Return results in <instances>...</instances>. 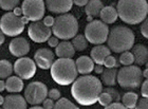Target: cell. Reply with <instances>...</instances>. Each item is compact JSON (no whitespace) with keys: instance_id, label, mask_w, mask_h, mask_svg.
I'll use <instances>...</instances> for the list:
<instances>
[{"instance_id":"6da1fadb","label":"cell","mask_w":148,"mask_h":109,"mask_svg":"<svg viewBox=\"0 0 148 109\" xmlns=\"http://www.w3.org/2000/svg\"><path fill=\"white\" fill-rule=\"evenodd\" d=\"M103 91V83L96 76L82 75L72 83L71 94L82 106H91L97 102Z\"/></svg>"},{"instance_id":"7a4b0ae2","label":"cell","mask_w":148,"mask_h":109,"mask_svg":"<svg viewBox=\"0 0 148 109\" xmlns=\"http://www.w3.org/2000/svg\"><path fill=\"white\" fill-rule=\"evenodd\" d=\"M117 15L127 25H139L147 17L148 3L146 0H119Z\"/></svg>"},{"instance_id":"3957f363","label":"cell","mask_w":148,"mask_h":109,"mask_svg":"<svg viewBox=\"0 0 148 109\" xmlns=\"http://www.w3.org/2000/svg\"><path fill=\"white\" fill-rule=\"evenodd\" d=\"M134 33L130 28L125 25H116L109 31L107 43L108 47L114 53H123L131 50L134 45Z\"/></svg>"},{"instance_id":"277c9868","label":"cell","mask_w":148,"mask_h":109,"mask_svg":"<svg viewBox=\"0 0 148 109\" xmlns=\"http://www.w3.org/2000/svg\"><path fill=\"white\" fill-rule=\"evenodd\" d=\"M51 76L53 81L60 86L71 85L77 78V69L72 58H59L51 66Z\"/></svg>"},{"instance_id":"5b68a950","label":"cell","mask_w":148,"mask_h":109,"mask_svg":"<svg viewBox=\"0 0 148 109\" xmlns=\"http://www.w3.org/2000/svg\"><path fill=\"white\" fill-rule=\"evenodd\" d=\"M78 32V21L72 14L65 13L59 14L55 18L52 25V33L58 39L69 40L77 35Z\"/></svg>"},{"instance_id":"8992f818","label":"cell","mask_w":148,"mask_h":109,"mask_svg":"<svg viewBox=\"0 0 148 109\" xmlns=\"http://www.w3.org/2000/svg\"><path fill=\"white\" fill-rule=\"evenodd\" d=\"M143 81V71L140 66H124L117 71V83L127 90H134L141 87Z\"/></svg>"},{"instance_id":"52a82bcc","label":"cell","mask_w":148,"mask_h":109,"mask_svg":"<svg viewBox=\"0 0 148 109\" xmlns=\"http://www.w3.org/2000/svg\"><path fill=\"white\" fill-rule=\"evenodd\" d=\"M109 31L108 25L102 20H92L85 28V36L88 43L92 45H102L107 41Z\"/></svg>"},{"instance_id":"ba28073f","label":"cell","mask_w":148,"mask_h":109,"mask_svg":"<svg viewBox=\"0 0 148 109\" xmlns=\"http://www.w3.org/2000/svg\"><path fill=\"white\" fill-rule=\"evenodd\" d=\"M25 25L21 17L15 15L13 12L5 13L0 19V30L10 37H16L21 34L25 30Z\"/></svg>"},{"instance_id":"9c48e42d","label":"cell","mask_w":148,"mask_h":109,"mask_svg":"<svg viewBox=\"0 0 148 109\" xmlns=\"http://www.w3.org/2000/svg\"><path fill=\"white\" fill-rule=\"evenodd\" d=\"M48 88L41 82H32L25 87L23 97L30 105H40L48 97Z\"/></svg>"},{"instance_id":"30bf717a","label":"cell","mask_w":148,"mask_h":109,"mask_svg":"<svg viewBox=\"0 0 148 109\" xmlns=\"http://www.w3.org/2000/svg\"><path fill=\"white\" fill-rule=\"evenodd\" d=\"M22 16L29 18L30 21L41 20L46 12L45 0H23L21 4Z\"/></svg>"},{"instance_id":"8fae6325","label":"cell","mask_w":148,"mask_h":109,"mask_svg":"<svg viewBox=\"0 0 148 109\" xmlns=\"http://www.w3.org/2000/svg\"><path fill=\"white\" fill-rule=\"evenodd\" d=\"M28 35L34 43L42 44L52 36V29L47 27L41 20H37L29 25Z\"/></svg>"},{"instance_id":"7c38bea8","label":"cell","mask_w":148,"mask_h":109,"mask_svg":"<svg viewBox=\"0 0 148 109\" xmlns=\"http://www.w3.org/2000/svg\"><path fill=\"white\" fill-rule=\"evenodd\" d=\"M36 67L34 59L22 56L19 57L14 64V72L22 80H31L36 73Z\"/></svg>"},{"instance_id":"4fadbf2b","label":"cell","mask_w":148,"mask_h":109,"mask_svg":"<svg viewBox=\"0 0 148 109\" xmlns=\"http://www.w3.org/2000/svg\"><path fill=\"white\" fill-rule=\"evenodd\" d=\"M55 54L49 48H40L35 52L34 62L38 68L42 70H48L51 68L52 64L54 62Z\"/></svg>"},{"instance_id":"5bb4252c","label":"cell","mask_w":148,"mask_h":109,"mask_svg":"<svg viewBox=\"0 0 148 109\" xmlns=\"http://www.w3.org/2000/svg\"><path fill=\"white\" fill-rule=\"evenodd\" d=\"M9 50L15 57H22L30 52V44L25 37L16 36L13 38L9 45Z\"/></svg>"},{"instance_id":"9a60e30c","label":"cell","mask_w":148,"mask_h":109,"mask_svg":"<svg viewBox=\"0 0 148 109\" xmlns=\"http://www.w3.org/2000/svg\"><path fill=\"white\" fill-rule=\"evenodd\" d=\"M46 8L51 13L65 14L73 6V0H45Z\"/></svg>"},{"instance_id":"2e32d148","label":"cell","mask_w":148,"mask_h":109,"mask_svg":"<svg viewBox=\"0 0 148 109\" xmlns=\"http://www.w3.org/2000/svg\"><path fill=\"white\" fill-rule=\"evenodd\" d=\"M28 107V102L25 97L20 94L13 93L4 97V102L2 104L3 109H25Z\"/></svg>"},{"instance_id":"e0dca14e","label":"cell","mask_w":148,"mask_h":109,"mask_svg":"<svg viewBox=\"0 0 148 109\" xmlns=\"http://www.w3.org/2000/svg\"><path fill=\"white\" fill-rule=\"evenodd\" d=\"M111 54V50L109 49L108 46H104V45H95V47L92 48L90 57L93 59L94 64L96 65H104L106 57Z\"/></svg>"},{"instance_id":"ac0fdd59","label":"cell","mask_w":148,"mask_h":109,"mask_svg":"<svg viewBox=\"0 0 148 109\" xmlns=\"http://www.w3.org/2000/svg\"><path fill=\"white\" fill-rule=\"evenodd\" d=\"M75 65H76L77 72L82 75L90 74L91 72L94 70V62L90 56H79L78 58L75 60Z\"/></svg>"},{"instance_id":"d6986e66","label":"cell","mask_w":148,"mask_h":109,"mask_svg":"<svg viewBox=\"0 0 148 109\" xmlns=\"http://www.w3.org/2000/svg\"><path fill=\"white\" fill-rule=\"evenodd\" d=\"M131 52L134 57V62L138 66H145L148 62V48L145 45H133Z\"/></svg>"},{"instance_id":"ffe728a7","label":"cell","mask_w":148,"mask_h":109,"mask_svg":"<svg viewBox=\"0 0 148 109\" xmlns=\"http://www.w3.org/2000/svg\"><path fill=\"white\" fill-rule=\"evenodd\" d=\"M55 54L59 58H72L75 54V49L71 41L62 40L55 48Z\"/></svg>"},{"instance_id":"44dd1931","label":"cell","mask_w":148,"mask_h":109,"mask_svg":"<svg viewBox=\"0 0 148 109\" xmlns=\"http://www.w3.org/2000/svg\"><path fill=\"white\" fill-rule=\"evenodd\" d=\"M5 89L10 93H19L23 90V80L18 75H11L6 78Z\"/></svg>"},{"instance_id":"7402d4cb","label":"cell","mask_w":148,"mask_h":109,"mask_svg":"<svg viewBox=\"0 0 148 109\" xmlns=\"http://www.w3.org/2000/svg\"><path fill=\"white\" fill-rule=\"evenodd\" d=\"M101 81L107 87H113L117 82L116 68H106L101 74Z\"/></svg>"},{"instance_id":"603a6c76","label":"cell","mask_w":148,"mask_h":109,"mask_svg":"<svg viewBox=\"0 0 148 109\" xmlns=\"http://www.w3.org/2000/svg\"><path fill=\"white\" fill-rule=\"evenodd\" d=\"M99 17H101V20L103 22H105L107 25H111V23H114L116 21L117 17V11L116 9L112 5L109 6H104L99 13Z\"/></svg>"},{"instance_id":"cb8c5ba5","label":"cell","mask_w":148,"mask_h":109,"mask_svg":"<svg viewBox=\"0 0 148 109\" xmlns=\"http://www.w3.org/2000/svg\"><path fill=\"white\" fill-rule=\"evenodd\" d=\"M104 8V4L101 0H89V2L85 5V12L88 16L97 17L99 16V13Z\"/></svg>"},{"instance_id":"d4e9b609","label":"cell","mask_w":148,"mask_h":109,"mask_svg":"<svg viewBox=\"0 0 148 109\" xmlns=\"http://www.w3.org/2000/svg\"><path fill=\"white\" fill-rule=\"evenodd\" d=\"M121 100H122V103L125 105L126 108L133 109L136 108V103H138V100H139V95L136 92L128 91V92H126L123 97H121Z\"/></svg>"},{"instance_id":"484cf974","label":"cell","mask_w":148,"mask_h":109,"mask_svg":"<svg viewBox=\"0 0 148 109\" xmlns=\"http://www.w3.org/2000/svg\"><path fill=\"white\" fill-rule=\"evenodd\" d=\"M72 45H73L75 51H78V52H82V51H85L88 47V40L85 35L83 34H78L75 35L73 38H72Z\"/></svg>"},{"instance_id":"4316f807","label":"cell","mask_w":148,"mask_h":109,"mask_svg":"<svg viewBox=\"0 0 148 109\" xmlns=\"http://www.w3.org/2000/svg\"><path fill=\"white\" fill-rule=\"evenodd\" d=\"M14 72V66L12 62L6 60V59H1L0 60V78H8L12 75Z\"/></svg>"},{"instance_id":"83f0119b","label":"cell","mask_w":148,"mask_h":109,"mask_svg":"<svg viewBox=\"0 0 148 109\" xmlns=\"http://www.w3.org/2000/svg\"><path fill=\"white\" fill-rule=\"evenodd\" d=\"M55 109H78V106L74 105L71 101L66 99V97H60L59 100L56 101L55 105H54Z\"/></svg>"},{"instance_id":"f1b7e54d","label":"cell","mask_w":148,"mask_h":109,"mask_svg":"<svg viewBox=\"0 0 148 109\" xmlns=\"http://www.w3.org/2000/svg\"><path fill=\"white\" fill-rule=\"evenodd\" d=\"M119 62H120L121 65L123 66H130L134 62V57H133L132 52L129 51H125L123 53H121L120 58H119Z\"/></svg>"},{"instance_id":"f546056e","label":"cell","mask_w":148,"mask_h":109,"mask_svg":"<svg viewBox=\"0 0 148 109\" xmlns=\"http://www.w3.org/2000/svg\"><path fill=\"white\" fill-rule=\"evenodd\" d=\"M20 0H0V8L4 11H13L16 6H18Z\"/></svg>"},{"instance_id":"4dcf8cb0","label":"cell","mask_w":148,"mask_h":109,"mask_svg":"<svg viewBox=\"0 0 148 109\" xmlns=\"http://www.w3.org/2000/svg\"><path fill=\"white\" fill-rule=\"evenodd\" d=\"M97 102H99L102 106H104L106 108V107L108 106L111 102H113V101H112V97H111L110 94L107 93V92H105V91H102V93L99 94Z\"/></svg>"},{"instance_id":"1f68e13d","label":"cell","mask_w":148,"mask_h":109,"mask_svg":"<svg viewBox=\"0 0 148 109\" xmlns=\"http://www.w3.org/2000/svg\"><path fill=\"white\" fill-rule=\"evenodd\" d=\"M120 65V62L114 56L111 55V54L106 57L105 62H104V66H105L106 68H119Z\"/></svg>"},{"instance_id":"d6a6232c","label":"cell","mask_w":148,"mask_h":109,"mask_svg":"<svg viewBox=\"0 0 148 109\" xmlns=\"http://www.w3.org/2000/svg\"><path fill=\"white\" fill-rule=\"evenodd\" d=\"M103 91H105V92L110 94L113 102H120L121 101V97H121L120 92H119L116 89H114V88H112V87H107V88H105V89L103 88Z\"/></svg>"},{"instance_id":"836d02e7","label":"cell","mask_w":148,"mask_h":109,"mask_svg":"<svg viewBox=\"0 0 148 109\" xmlns=\"http://www.w3.org/2000/svg\"><path fill=\"white\" fill-rule=\"evenodd\" d=\"M141 28H140V31H141V34L148 39V17H146L142 22H141Z\"/></svg>"},{"instance_id":"e575fe53","label":"cell","mask_w":148,"mask_h":109,"mask_svg":"<svg viewBox=\"0 0 148 109\" xmlns=\"http://www.w3.org/2000/svg\"><path fill=\"white\" fill-rule=\"evenodd\" d=\"M136 109H148V97H143L142 99H139L138 100V103H136Z\"/></svg>"},{"instance_id":"d590c367","label":"cell","mask_w":148,"mask_h":109,"mask_svg":"<svg viewBox=\"0 0 148 109\" xmlns=\"http://www.w3.org/2000/svg\"><path fill=\"white\" fill-rule=\"evenodd\" d=\"M48 95H49L50 99H52L53 101H57L60 99V91L58 90V89H55V88H53V89H51V90L48 92Z\"/></svg>"},{"instance_id":"8d00e7d4","label":"cell","mask_w":148,"mask_h":109,"mask_svg":"<svg viewBox=\"0 0 148 109\" xmlns=\"http://www.w3.org/2000/svg\"><path fill=\"white\" fill-rule=\"evenodd\" d=\"M107 109H125V105L121 102H111L108 106L106 107Z\"/></svg>"},{"instance_id":"74e56055","label":"cell","mask_w":148,"mask_h":109,"mask_svg":"<svg viewBox=\"0 0 148 109\" xmlns=\"http://www.w3.org/2000/svg\"><path fill=\"white\" fill-rule=\"evenodd\" d=\"M54 105H55L54 101L52 99H50V97H47L46 100L42 102V107L45 109H52L54 108Z\"/></svg>"},{"instance_id":"f35d334b","label":"cell","mask_w":148,"mask_h":109,"mask_svg":"<svg viewBox=\"0 0 148 109\" xmlns=\"http://www.w3.org/2000/svg\"><path fill=\"white\" fill-rule=\"evenodd\" d=\"M58 44H59L58 38L56 37L55 35H54V36H51V37L48 39V45H49V47H51V48H56Z\"/></svg>"},{"instance_id":"ab89813d","label":"cell","mask_w":148,"mask_h":109,"mask_svg":"<svg viewBox=\"0 0 148 109\" xmlns=\"http://www.w3.org/2000/svg\"><path fill=\"white\" fill-rule=\"evenodd\" d=\"M43 23L47 25V27H50V28H52V25H54V21H55V18L52 17V16H46L45 18H43Z\"/></svg>"},{"instance_id":"60d3db41","label":"cell","mask_w":148,"mask_h":109,"mask_svg":"<svg viewBox=\"0 0 148 109\" xmlns=\"http://www.w3.org/2000/svg\"><path fill=\"white\" fill-rule=\"evenodd\" d=\"M141 86H142V89H141L142 97H148V78H146V81H144V83Z\"/></svg>"},{"instance_id":"b9f144b4","label":"cell","mask_w":148,"mask_h":109,"mask_svg":"<svg viewBox=\"0 0 148 109\" xmlns=\"http://www.w3.org/2000/svg\"><path fill=\"white\" fill-rule=\"evenodd\" d=\"M88 2L89 0H73V3L77 6H85Z\"/></svg>"},{"instance_id":"7bdbcfd3","label":"cell","mask_w":148,"mask_h":109,"mask_svg":"<svg viewBox=\"0 0 148 109\" xmlns=\"http://www.w3.org/2000/svg\"><path fill=\"white\" fill-rule=\"evenodd\" d=\"M93 71L95 72L96 74H102V72L104 71V67H103V65H96L94 66V70Z\"/></svg>"},{"instance_id":"ee69618b","label":"cell","mask_w":148,"mask_h":109,"mask_svg":"<svg viewBox=\"0 0 148 109\" xmlns=\"http://www.w3.org/2000/svg\"><path fill=\"white\" fill-rule=\"evenodd\" d=\"M13 13L15 14V15L19 16V17H21L22 16V9H21V6L19 8V6H16L15 9L13 10Z\"/></svg>"},{"instance_id":"f6af8a7d","label":"cell","mask_w":148,"mask_h":109,"mask_svg":"<svg viewBox=\"0 0 148 109\" xmlns=\"http://www.w3.org/2000/svg\"><path fill=\"white\" fill-rule=\"evenodd\" d=\"M4 40H5V35L1 30H0V46L4 44Z\"/></svg>"},{"instance_id":"bcb514c9","label":"cell","mask_w":148,"mask_h":109,"mask_svg":"<svg viewBox=\"0 0 148 109\" xmlns=\"http://www.w3.org/2000/svg\"><path fill=\"white\" fill-rule=\"evenodd\" d=\"M5 90V82L2 81V78H0V92Z\"/></svg>"},{"instance_id":"7dc6e473","label":"cell","mask_w":148,"mask_h":109,"mask_svg":"<svg viewBox=\"0 0 148 109\" xmlns=\"http://www.w3.org/2000/svg\"><path fill=\"white\" fill-rule=\"evenodd\" d=\"M21 20H22V22H23L25 25H27V23H29V21H30V20H29V18H27L25 16H21Z\"/></svg>"},{"instance_id":"c3c4849f","label":"cell","mask_w":148,"mask_h":109,"mask_svg":"<svg viewBox=\"0 0 148 109\" xmlns=\"http://www.w3.org/2000/svg\"><path fill=\"white\" fill-rule=\"evenodd\" d=\"M143 77L148 78V68H146L144 71H143Z\"/></svg>"},{"instance_id":"681fc988","label":"cell","mask_w":148,"mask_h":109,"mask_svg":"<svg viewBox=\"0 0 148 109\" xmlns=\"http://www.w3.org/2000/svg\"><path fill=\"white\" fill-rule=\"evenodd\" d=\"M31 108L32 109H42L43 107L42 106H37V105H32Z\"/></svg>"},{"instance_id":"f907efd6","label":"cell","mask_w":148,"mask_h":109,"mask_svg":"<svg viewBox=\"0 0 148 109\" xmlns=\"http://www.w3.org/2000/svg\"><path fill=\"white\" fill-rule=\"evenodd\" d=\"M3 102H4V97L2 95H0V106H2Z\"/></svg>"},{"instance_id":"816d5d0a","label":"cell","mask_w":148,"mask_h":109,"mask_svg":"<svg viewBox=\"0 0 148 109\" xmlns=\"http://www.w3.org/2000/svg\"><path fill=\"white\" fill-rule=\"evenodd\" d=\"M145 66H146V68H148V62H147V64H146Z\"/></svg>"},{"instance_id":"f5cc1de1","label":"cell","mask_w":148,"mask_h":109,"mask_svg":"<svg viewBox=\"0 0 148 109\" xmlns=\"http://www.w3.org/2000/svg\"><path fill=\"white\" fill-rule=\"evenodd\" d=\"M0 9H1V8H0Z\"/></svg>"}]
</instances>
